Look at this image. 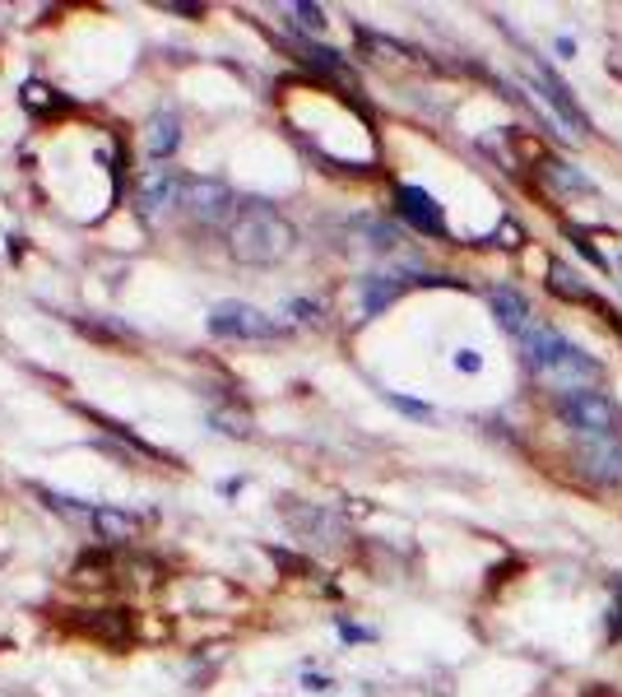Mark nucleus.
Returning a JSON list of instances; mask_svg holds the SVG:
<instances>
[{"instance_id": "nucleus-1", "label": "nucleus", "mask_w": 622, "mask_h": 697, "mask_svg": "<svg viewBox=\"0 0 622 697\" xmlns=\"http://www.w3.org/2000/svg\"><path fill=\"white\" fill-rule=\"evenodd\" d=\"M521 349L530 358L534 377L549 386L558 400L581 396V391H600V386H604V364H600V358L585 354L581 345H572L553 326H534L521 340Z\"/></svg>"}, {"instance_id": "nucleus-2", "label": "nucleus", "mask_w": 622, "mask_h": 697, "mask_svg": "<svg viewBox=\"0 0 622 697\" xmlns=\"http://www.w3.org/2000/svg\"><path fill=\"white\" fill-rule=\"evenodd\" d=\"M293 247H298V228L279 210H265V205H251L228 228V251L242 266H279L293 256Z\"/></svg>"}, {"instance_id": "nucleus-3", "label": "nucleus", "mask_w": 622, "mask_h": 697, "mask_svg": "<svg viewBox=\"0 0 622 697\" xmlns=\"http://www.w3.org/2000/svg\"><path fill=\"white\" fill-rule=\"evenodd\" d=\"M562 424L572 428L581 442H600V437H622V405L604 391H581L558 400Z\"/></svg>"}, {"instance_id": "nucleus-4", "label": "nucleus", "mask_w": 622, "mask_h": 697, "mask_svg": "<svg viewBox=\"0 0 622 697\" xmlns=\"http://www.w3.org/2000/svg\"><path fill=\"white\" fill-rule=\"evenodd\" d=\"M210 330L219 340H274V335H283V326L251 302H219L210 312Z\"/></svg>"}, {"instance_id": "nucleus-5", "label": "nucleus", "mask_w": 622, "mask_h": 697, "mask_svg": "<svg viewBox=\"0 0 622 697\" xmlns=\"http://www.w3.org/2000/svg\"><path fill=\"white\" fill-rule=\"evenodd\" d=\"M576 470L590 484L622 488V437H600V442H581L576 447Z\"/></svg>"}, {"instance_id": "nucleus-6", "label": "nucleus", "mask_w": 622, "mask_h": 697, "mask_svg": "<svg viewBox=\"0 0 622 697\" xmlns=\"http://www.w3.org/2000/svg\"><path fill=\"white\" fill-rule=\"evenodd\" d=\"M181 196H187V177L172 172V168H149V172L140 177V210H144L149 219L181 210Z\"/></svg>"}, {"instance_id": "nucleus-7", "label": "nucleus", "mask_w": 622, "mask_h": 697, "mask_svg": "<svg viewBox=\"0 0 622 697\" xmlns=\"http://www.w3.org/2000/svg\"><path fill=\"white\" fill-rule=\"evenodd\" d=\"M181 210L200 223H219L232 210V191L223 182H200V177H187V196H181Z\"/></svg>"}, {"instance_id": "nucleus-8", "label": "nucleus", "mask_w": 622, "mask_h": 697, "mask_svg": "<svg viewBox=\"0 0 622 697\" xmlns=\"http://www.w3.org/2000/svg\"><path fill=\"white\" fill-rule=\"evenodd\" d=\"M395 210L419 228V232H432V238H447V215H442V205H437L423 187H400L395 191Z\"/></svg>"}, {"instance_id": "nucleus-9", "label": "nucleus", "mask_w": 622, "mask_h": 697, "mask_svg": "<svg viewBox=\"0 0 622 697\" xmlns=\"http://www.w3.org/2000/svg\"><path fill=\"white\" fill-rule=\"evenodd\" d=\"M488 302H492V317H498V326L506 335H515V340H525V335L539 326L534 312H530V302H525V293H515V289H488Z\"/></svg>"}, {"instance_id": "nucleus-10", "label": "nucleus", "mask_w": 622, "mask_h": 697, "mask_svg": "<svg viewBox=\"0 0 622 697\" xmlns=\"http://www.w3.org/2000/svg\"><path fill=\"white\" fill-rule=\"evenodd\" d=\"M539 74V89H543V98H549L553 102V108H558V117L566 121V126H572V136H590V117L576 108V98H572V89H566L562 80H558V74L549 70V66H539L534 70Z\"/></svg>"}, {"instance_id": "nucleus-11", "label": "nucleus", "mask_w": 622, "mask_h": 697, "mask_svg": "<svg viewBox=\"0 0 622 697\" xmlns=\"http://www.w3.org/2000/svg\"><path fill=\"white\" fill-rule=\"evenodd\" d=\"M177 145H181V121H177V112H153V117L144 121V149H149V159H153V163L172 159Z\"/></svg>"}, {"instance_id": "nucleus-12", "label": "nucleus", "mask_w": 622, "mask_h": 697, "mask_svg": "<svg viewBox=\"0 0 622 697\" xmlns=\"http://www.w3.org/2000/svg\"><path fill=\"white\" fill-rule=\"evenodd\" d=\"M404 289H409L404 275H372V279H362V307H368V317H377L381 307H391Z\"/></svg>"}, {"instance_id": "nucleus-13", "label": "nucleus", "mask_w": 622, "mask_h": 697, "mask_svg": "<svg viewBox=\"0 0 622 697\" xmlns=\"http://www.w3.org/2000/svg\"><path fill=\"white\" fill-rule=\"evenodd\" d=\"M543 177H549L558 191H594L590 177L581 168H572V163H562V159H543Z\"/></svg>"}, {"instance_id": "nucleus-14", "label": "nucleus", "mask_w": 622, "mask_h": 697, "mask_svg": "<svg viewBox=\"0 0 622 697\" xmlns=\"http://www.w3.org/2000/svg\"><path fill=\"white\" fill-rule=\"evenodd\" d=\"M93 526H98V535L102 539H112V545H121V539H131L136 535V521L126 511H108V507H98L93 511Z\"/></svg>"}, {"instance_id": "nucleus-15", "label": "nucleus", "mask_w": 622, "mask_h": 697, "mask_svg": "<svg viewBox=\"0 0 622 697\" xmlns=\"http://www.w3.org/2000/svg\"><path fill=\"white\" fill-rule=\"evenodd\" d=\"M549 275H553V279H549V289H553V293H562V298H572V302L590 298V293H585V283H576V275H572V270H566V266H558V261H553V266H549Z\"/></svg>"}, {"instance_id": "nucleus-16", "label": "nucleus", "mask_w": 622, "mask_h": 697, "mask_svg": "<svg viewBox=\"0 0 622 697\" xmlns=\"http://www.w3.org/2000/svg\"><path fill=\"white\" fill-rule=\"evenodd\" d=\"M214 428L219 432H228V437H247L251 432V415H247V409H214Z\"/></svg>"}, {"instance_id": "nucleus-17", "label": "nucleus", "mask_w": 622, "mask_h": 697, "mask_svg": "<svg viewBox=\"0 0 622 697\" xmlns=\"http://www.w3.org/2000/svg\"><path fill=\"white\" fill-rule=\"evenodd\" d=\"M391 405H395V409H404V415H413V419H432V409H428V405H419V400H404V396H391Z\"/></svg>"}, {"instance_id": "nucleus-18", "label": "nucleus", "mask_w": 622, "mask_h": 697, "mask_svg": "<svg viewBox=\"0 0 622 697\" xmlns=\"http://www.w3.org/2000/svg\"><path fill=\"white\" fill-rule=\"evenodd\" d=\"M455 368H464V372H479L483 364H479V354H474V349H460V354H455Z\"/></svg>"}, {"instance_id": "nucleus-19", "label": "nucleus", "mask_w": 622, "mask_h": 697, "mask_svg": "<svg viewBox=\"0 0 622 697\" xmlns=\"http://www.w3.org/2000/svg\"><path fill=\"white\" fill-rule=\"evenodd\" d=\"M298 14H302V23H311V29H321V23H325L317 6H298Z\"/></svg>"}]
</instances>
